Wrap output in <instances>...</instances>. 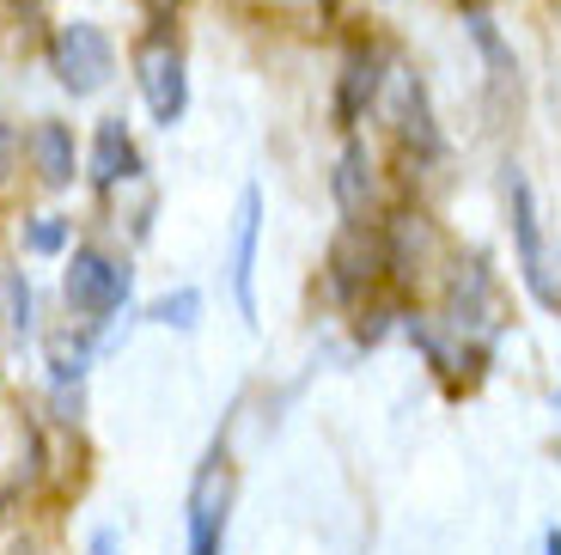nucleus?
<instances>
[{"label":"nucleus","instance_id":"f257e3e1","mask_svg":"<svg viewBox=\"0 0 561 555\" xmlns=\"http://www.w3.org/2000/svg\"><path fill=\"white\" fill-rule=\"evenodd\" d=\"M128 263L123 257H111V250L99 245H80L68 257V275H61V293H68V312L85 324H104L116 306L128 299Z\"/></svg>","mask_w":561,"mask_h":555},{"label":"nucleus","instance_id":"f03ea898","mask_svg":"<svg viewBox=\"0 0 561 555\" xmlns=\"http://www.w3.org/2000/svg\"><path fill=\"white\" fill-rule=\"evenodd\" d=\"M49 73H56L61 92H73V98L104 92V86H111V73H116L111 37H104L92 19H73V25H61L56 37H49Z\"/></svg>","mask_w":561,"mask_h":555},{"label":"nucleus","instance_id":"7ed1b4c3","mask_svg":"<svg viewBox=\"0 0 561 555\" xmlns=\"http://www.w3.org/2000/svg\"><path fill=\"white\" fill-rule=\"evenodd\" d=\"M135 73H140V98H147V111H153L159 128H171L183 116V104H190V73H183V49L165 37V31H153V37L135 49Z\"/></svg>","mask_w":561,"mask_h":555},{"label":"nucleus","instance_id":"20e7f679","mask_svg":"<svg viewBox=\"0 0 561 555\" xmlns=\"http://www.w3.org/2000/svg\"><path fill=\"white\" fill-rule=\"evenodd\" d=\"M446 324L458 336H494L501 330V318H494V275L482 257H470V263H451L446 275Z\"/></svg>","mask_w":561,"mask_h":555},{"label":"nucleus","instance_id":"39448f33","mask_svg":"<svg viewBox=\"0 0 561 555\" xmlns=\"http://www.w3.org/2000/svg\"><path fill=\"white\" fill-rule=\"evenodd\" d=\"M379 269H391V257H385V238L373 233V220L348 226L336 238V250H330V287H336V299H360L379 281Z\"/></svg>","mask_w":561,"mask_h":555},{"label":"nucleus","instance_id":"423d86ee","mask_svg":"<svg viewBox=\"0 0 561 555\" xmlns=\"http://www.w3.org/2000/svg\"><path fill=\"white\" fill-rule=\"evenodd\" d=\"M506 208H513V238H519V275H525V287H531L543 306H556V281H549V269H543V233H537V202H531L525 171H506Z\"/></svg>","mask_w":561,"mask_h":555},{"label":"nucleus","instance_id":"0eeeda50","mask_svg":"<svg viewBox=\"0 0 561 555\" xmlns=\"http://www.w3.org/2000/svg\"><path fill=\"white\" fill-rule=\"evenodd\" d=\"M226 500H232V476H226V458H208L190 488V555H220L226 537Z\"/></svg>","mask_w":561,"mask_h":555},{"label":"nucleus","instance_id":"6e6552de","mask_svg":"<svg viewBox=\"0 0 561 555\" xmlns=\"http://www.w3.org/2000/svg\"><path fill=\"white\" fill-rule=\"evenodd\" d=\"M256 238H263V190L244 183L239 195V245H232V293H239L244 324L256 330Z\"/></svg>","mask_w":561,"mask_h":555},{"label":"nucleus","instance_id":"1a4fd4ad","mask_svg":"<svg viewBox=\"0 0 561 555\" xmlns=\"http://www.w3.org/2000/svg\"><path fill=\"white\" fill-rule=\"evenodd\" d=\"M330 190H336V208L348 226H366L373 220V208H379V178H373V159H366L360 140H348L336 159V171H330Z\"/></svg>","mask_w":561,"mask_h":555},{"label":"nucleus","instance_id":"9d476101","mask_svg":"<svg viewBox=\"0 0 561 555\" xmlns=\"http://www.w3.org/2000/svg\"><path fill=\"white\" fill-rule=\"evenodd\" d=\"M85 178L99 183V190H116V183L140 178V147L128 135L123 116H104L99 135H92V159H85Z\"/></svg>","mask_w":561,"mask_h":555},{"label":"nucleus","instance_id":"9b49d317","mask_svg":"<svg viewBox=\"0 0 561 555\" xmlns=\"http://www.w3.org/2000/svg\"><path fill=\"white\" fill-rule=\"evenodd\" d=\"M25 154H31V171H37L43 190H68L73 171H80V147H73V128H68V123H49V116H43V123L25 135Z\"/></svg>","mask_w":561,"mask_h":555},{"label":"nucleus","instance_id":"f8f14e48","mask_svg":"<svg viewBox=\"0 0 561 555\" xmlns=\"http://www.w3.org/2000/svg\"><path fill=\"white\" fill-rule=\"evenodd\" d=\"M385 56L373 49V43H360V49H348V61H342V86H336V123L354 128L366 111H373V98H379V80H385Z\"/></svg>","mask_w":561,"mask_h":555},{"label":"nucleus","instance_id":"ddd939ff","mask_svg":"<svg viewBox=\"0 0 561 555\" xmlns=\"http://www.w3.org/2000/svg\"><path fill=\"white\" fill-rule=\"evenodd\" d=\"M403 140L421 159H439V128H434V111H427V92H421L415 73L403 80Z\"/></svg>","mask_w":561,"mask_h":555},{"label":"nucleus","instance_id":"4468645a","mask_svg":"<svg viewBox=\"0 0 561 555\" xmlns=\"http://www.w3.org/2000/svg\"><path fill=\"white\" fill-rule=\"evenodd\" d=\"M43 348H49V385H80L85 366H92V342L73 330H56Z\"/></svg>","mask_w":561,"mask_h":555},{"label":"nucleus","instance_id":"2eb2a0df","mask_svg":"<svg viewBox=\"0 0 561 555\" xmlns=\"http://www.w3.org/2000/svg\"><path fill=\"white\" fill-rule=\"evenodd\" d=\"M0 306H7V330H13V336L37 330V299H31V281L19 275V269L0 275Z\"/></svg>","mask_w":561,"mask_h":555},{"label":"nucleus","instance_id":"dca6fc26","mask_svg":"<svg viewBox=\"0 0 561 555\" xmlns=\"http://www.w3.org/2000/svg\"><path fill=\"white\" fill-rule=\"evenodd\" d=\"M470 37H477V49L489 56L494 80H513V49L501 43V31H494V19H489V13H470Z\"/></svg>","mask_w":561,"mask_h":555},{"label":"nucleus","instance_id":"f3484780","mask_svg":"<svg viewBox=\"0 0 561 555\" xmlns=\"http://www.w3.org/2000/svg\"><path fill=\"white\" fill-rule=\"evenodd\" d=\"M153 324H171V330H196V318H202V293L196 287H183V293H165L153 312H147Z\"/></svg>","mask_w":561,"mask_h":555},{"label":"nucleus","instance_id":"a211bd4d","mask_svg":"<svg viewBox=\"0 0 561 555\" xmlns=\"http://www.w3.org/2000/svg\"><path fill=\"white\" fill-rule=\"evenodd\" d=\"M61 245H68V220H61V214H37V220H25V250L31 257H56Z\"/></svg>","mask_w":561,"mask_h":555},{"label":"nucleus","instance_id":"6ab92c4d","mask_svg":"<svg viewBox=\"0 0 561 555\" xmlns=\"http://www.w3.org/2000/svg\"><path fill=\"white\" fill-rule=\"evenodd\" d=\"M13 166H19V135L7 123H0V190L13 183Z\"/></svg>","mask_w":561,"mask_h":555},{"label":"nucleus","instance_id":"aec40b11","mask_svg":"<svg viewBox=\"0 0 561 555\" xmlns=\"http://www.w3.org/2000/svg\"><path fill=\"white\" fill-rule=\"evenodd\" d=\"M85 555H123V531L99 525V531H92V543H85Z\"/></svg>","mask_w":561,"mask_h":555},{"label":"nucleus","instance_id":"412c9836","mask_svg":"<svg viewBox=\"0 0 561 555\" xmlns=\"http://www.w3.org/2000/svg\"><path fill=\"white\" fill-rule=\"evenodd\" d=\"M140 7H147V13H159V19H165V13H178L183 0H140Z\"/></svg>","mask_w":561,"mask_h":555},{"label":"nucleus","instance_id":"4be33fe9","mask_svg":"<svg viewBox=\"0 0 561 555\" xmlns=\"http://www.w3.org/2000/svg\"><path fill=\"white\" fill-rule=\"evenodd\" d=\"M543 555H561V525H549V531H543Z\"/></svg>","mask_w":561,"mask_h":555},{"label":"nucleus","instance_id":"5701e85b","mask_svg":"<svg viewBox=\"0 0 561 555\" xmlns=\"http://www.w3.org/2000/svg\"><path fill=\"white\" fill-rule=\"evenodd\" d=\"M7 555H37V543H25V537H19V543H7Z\"/></svg>","mask_w":561,"mask_h":555},{"label":"nucleus","instance_id":"b1692460","mask_svg":"<svg viewBox=\"0 0 561 555\" xmlns=\"http://www.w3.org/2000/svg\"><path fill=\"white\" fill-rule=\"evenodd\" d=\"M318 7H336V0H318Z\"/></svg>","mask_w":561,"mask_h":555},{"label":"nucleus","instance_id":"393cba45","mask_svg":"<svg viewBox=\"0 0 561 555\" xmlns=\"http://www.w3.org/2000/svg\"><path fill=\"white\" fill-rule=\"evenodd\" d=\"M556 306H561V287H556Z\"/></svg>","mask_w":561,"mask_h":555}]
</instances>
